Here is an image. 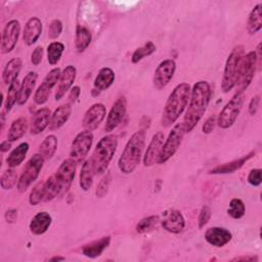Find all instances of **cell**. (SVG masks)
Here are the masks:
<instances>
[{
  "mask_svg": "<svg viewBox=\"0 0 262 262\" xmlns=\"http://www.w3.org/2000/svg\"><path fill=\"white\" fill-rule=\"evenodd\" d=\"M255 156V150L250 151L249 154L243 156L242 158H238L236 160H233L231 162L228 163H224L221 165H217L216 167L212 168L211 170H209V174H229V173H234L235 171L239 170L245 164L246 162H248L250 159H252Z\"/></svg>",
  "mask_w": 262,
  "mask_h": 262,
  "instance_id": "cell-24",
  "label": "cell"
},
{
  "mask_svg": "<svg viewBox=\"0 0 262 262\" xmlns=\"http://www.w3.org/2000/svg\"><path fill=\"white\" fill-rule=\"evenodd\" d=\"M261 172L262 170L260 168H255L252 169L249 174H248V182L252 186H259L262 183V178H261Z\"/></svg>",
  "mask_w": 262,
  "mask_h": 262,
  "instance_id": "cell-46",
  "label": "cell"
},
{
  "mask_svg": "<svg viewBox=\"0 0 262 262\" xmlns=\"http://www.w3.org/2000/svg\"><path fill=\"white\" fill-rule=\"evenodd\" d=\"M23 61L19 57H13L7 61L2 72V80L5 85H10L14 80L17 79L21 70Z\"/></svg>",
  "mask_w": 262,
  "mask_h": 262,
  "instance_id": "cell-30",
  "label": "cell"
},
{
  "mask_svg": "<svg viewBox=\"0 0 262 262\" xmlns=\"http://www.w3.org/2000/svg\"><path fill=\"white\" fill-rule=\"evenodd\" d=\"M211 216H212V211H211L210 207L203 206L201 208L199 216H198V227L200 229L204 228L208 224V222L210 221Z\"/></svg>",
  "mask_w": 262,
  "mask_h": 262,
  "instance_id": "cell-44",
  "label": "cell"
},
{
  "mask_svg": "<svg viewBox=\"0 0 262 262\" xmlns=\"http://www.w3.org/2000/svg\"><path fill=\"white\" fill-rule=\"evenodd\" d=\"M0 119H1V131H2L4 129V126H5V114H4V112L1 113Z\"/></svg>",
  "mask_w": 262,
  "mask_h": 262,
  "instance_id": "cell-55",
  "label": "cell"
},
{
  "mask_svg": "<svg viewBox=\"0 0 262 262\" xmlns=\"http://www.w3.org/2000/svg\"><path fill=\"white\" fill-rule=\"evenodd\" d=\"M45 159L40 152L33 155L27 162L23 172L18 178L16 188L19 192H25L39 177L43 168Z\"/></svg>",
  "mask_w": 262,
  "mask_h": 262,
  "instance_id": "cell-8",
  "label": "cell"
},
{
  "mask_svg": "<svg viewBox=\"0 0 262 262\" xmlns=\"http://www.w3.org/2000/svg\"><path fill=\"white\" fill-rule=\"evenodd\" d=\"M80 93H81V88L80 86H74L72 87V89L69 91V95H68V102L70 104H73L77 101V99L79 98L80 96Z\"/></svg>",
  "mask_w": 262,
  "mask_h": 262,
  "instance_id": "cell-50",
  "label": "cell"
},
{
  "mask_svg": "<svg viewBox=\"0 0 262 262\" xmlns=\"http://www.w3.org/2000/svg\"><path fill=\"white\" fill-rule=\"evenodd\" d=\"M246 99L245 92L237 91L223 106L217 117V125L221 129L230 128L236 121Z\"/></svg>",
  "mask_w": 262,
  "mask_h": 262,
  "instance_id": "cell-6",
  "label": "cell"
},
{
  "mask_svg": "<svg viewBox=\"0 0 262 262\" xmlns=\"http://www.w3.org/2000/svg\"><path fill=\"white\" fill-rule=\"evenodd\" d=\"M42 29H43L42 21L39 17L37 16L30 17L27 20L23 31L24 43L28 46H32L33 44H35L39 40L42 34Z\"/></svg>",
  "mask_w": 262,
  "mask_h": 262,
  "instance_id": "cell-21",
  "label": "cell"
},
{
  "mask_svg": "<svg viewBox=\"0 0 262 262\" xmlns=\"http://www.w3.org/2000/svg\"><path fill=\"white\" fill-rule=\"evenodd\" d=\"M28 119L26 117H19L14 120L7 132V139L11 142L20 139L28 130Z\"/></svg>",
  "mask_w": 262,
  "mask_h": 262,
  "instance_id": "cell-33",
  "label": "cell"
},
{
  "mask_svg": "<svg viewBox=\"0 0 262 262\" xmlns=\"http://www.w3.org/2000/svg\"><path fill=\"white\" fill-rule=\"evenodd\" d=\"M106 116L105 105L101 102L93 103L84 114L82 123L85 130L93 131L98 128V126L103 122Z\"/></svg>",
  "mask_w": 262,
  "mask_h": 262,
  "instance_id": "cell-16",
  "label": "cell"
},
{
  "mask_svg": "<svg viewBox=\"0 0 262 262\" xmlns=\"http://www.w3.org/2000/svg\"><path fill=\"white\" fill-rule=\"evenodd\" d=\"M95 170L92 163L91 158L85 160L82 164L80 175H79V185L82 190L88 191L92 184H93V178L95 176Z\"/></svg>",
  "mask_w": 262,
  "mask_h": 262,
  "instance_id": "cell-29",
  "label": "cell"
},
{
  "mask_svg": "<svg viewBox=\"0 0 262 262\" xmlns=\"http://www.w3.org/2000/svg\"><path fill=\"white\" fill-rule=\"evenodd\" d=\"M111 181H112V175L110 172H107L102 178L101 180L98 182L96 189H95V195L96 198H103L107 194L108 192V188L111 185Z\"/></svg>",
  "mask_w": 262,
  "mask_h": 262,
  "instance_id": "cell-43",
  "label": "cell"
},
{
  "mask_svg": "<svg viewBox=\"0 0 262 262\" xmlns=\"http://www.w3.org/2000/svg\"><path fill=\"white\" fill-rule=\"evenodd\" d=\"M72 114V104L69 102L57 106L53 113L51 114L50 122H49V130L54 131L61 128L70 119Z\"/></svg>",
  "mask_w": 262,
  "mask_h": 262,
  "instance_id": "cell-26",
  "label": "cell"
},
{
  "mask_svg": "<svg viewBox=\"0 0 262 262\" xmlns=\"http://www.w3.org/2000/svg\"><path fill=\"white\" fill-rule=\"evenodd\" d=\"M262 28V3L256 4L249 13L247 20V31L250 35H255Z\"/></svg>",
  "mask_w": 262,
  "mask_h": 262,
  "instance_id": "cell-31",
  "label": "cell"
},
{
  "mask_svg": "<svg viewBox=\"0 0 262 262\" xmlns=\"http://www.w3.org/2000/svg\"><path fill=\"white\" fill-rule=\"evenodd\" d=\"M246 213V207L241 199L234 198L229 203V208L227 209V214L233 219H241Z\"/></svg>",
  "mask_w": 262,
  "mask_h": 262,
  "instance_id": "cell-41",
  "label": "cell"
},
{
  "mask_svg": "<svg viewBox=\"0 0 262 262\" xmlns=\"http://www.w3.org/2000/svg\"><path fill=\"white\" fill-rule=\"evenodd\" d=\"M64 51V44L59 41H53L47 46V61L50 66H55L60 60Z\"/></svg>",
  "mask_w": 262,
  "mask_h": 262,
  "instance_id": "cell-38",
  "label": "cell"
},
{
  "mask_svg": "<svg viewBox=\"0 0 262 262\" xmlns=\"http://www.w3.org/2000/svg\"><path fill=\"white\" fill-rule=\"evenodd\" d=\"M260 101H261L260 94H257L251 98V100L249 102V106H248V112L251 116L256 115V113L258 112V108L260 106Z\"/></svg>",
  "mask_w": 262,
  "mask_h": 262,
  "instance_id": "cell-49",
  "label": "cell"
},
{
  "mask_svg": "<svg viewBox=\"0 0 262 262\" xmlns=\"http://www.w3.org/2000/svg\"><path fill=\"white\" fill-rule=\"evenodd\" d=\"M217 125V117L212 115L206 119V121L202 125V132L205 134H210L213 132L215 126Z\"/></svg>",
  "mask_w": 262,
  "mask_h": 262,
  "instance_id": "cell-47",
  "label": "cell"
},
{
  "mask_svg": "<svg viewBox=\"0 0 262 262\" xmlns=\"http://www.w3.org/2000/svg\"><path fill=\"white\" fill-rule=\"evenodd\" d=\"M190 85L182 82L174 87L169 94L162 113L161 124L168 128L172 126L185 111L190 96Z\"/></svg>",
  "mask_w": 262,
  "mask_h": 262,
  "instance_id": "cell-2",
  "label": "cell"
},
{
  "mask_svg": "<svg viewBox=\"0 0 262 262\" xmlns=\"http://www.w3.org/2000/svg\"><path fill=\"white\" fill-rule=\"evenodd\" d=\"M185 133L186 132L182 123H177L172 127L163 143L157 164H165L177 152Z\"/></svg>",
  "mask_w": 262,
  "mask_h": 262,
  "instance_id": "cell-7",
  "label": "cell"
},
{
  "mask_svg": "<svg viewBox=\"0 0 262 262\" xmlns=\"http://www.w3.org/2000/svg\"><path fill=\"white\" fill-rule=\"evenodd\" d=\"M176 71V62L172 58L162 60L155 70L152 84L157 90L164 89L172 80Z\"/></svg>",
  "mask_w": 262,
  "mask_h": 262,
  "instance_id": "cell-13",
  "label": "cell"
},
{
  "mask_svg": "<svg viewBox=\"0 0 262 262\" xmlns=\"http://www.w3.org/2000/svg\"><path fill=\"white\" fill-rule=\"evenodd\" d=\"M257 68L258 66H257L256 53L255 51H249L247 54L244 55V58L242 61L239 75L236 83L238 91L245 92V90L248 89V87L253 81Z\"/></svg>",
  "mask_w": 262,
  "mask_h": 262,
  "instance_id": "cell-11",
  "label": "cell"
},
{
  "mask_svg": "<svg viewBox=\"0 0 262 262\" xmlns=\"http://www.w3.org/2000/svg\"><path fill=\"white\" fill-rule=\"evenodd\" d=\"M52 222V218L48 212L42 211L38 212L32 219L29 224L30 231L35 235H41L45 233Z\"/></svg>",
  "mask_w": 262,
  "mask_h": 262,
  "instance_id": "cell-28",
  "label": "cell"
},
{
  "mask_svg": "<svg viewBox=\"0 0 262 262\" xmlns=\"http://www.w3.org/2000/svg\"><path fill=\"white\" fill-rule=\"evenodd\" d=\"M60 74H61V70L58 67L53 68L46 74L42 83L39 85V87L37 88V90L34 93L33 98H34V101L36 104L42 105L47 102L51 90L57 84V82L59 80Z\"/></svg>",
  "mask_w": 262,
  "mask_h": 262,
  "instance_id": "cell-12",
  "label": "cell"
},
{
  "mask_svg": "<svg viewBox=\"0 0 262 262\" xmlns=\"http://www.w3.org/2000/svg\"><path fill=\"white\" fill-rule=\"evenodd\" d=\"M212 96L211 86L207 81H198L190 90L188 107L183 118L185 132L188 133L194 129L203 116L205 115Z\"/></svg>",
  "mask_w": 262,
  "mask_h": 262,
  "instance_id": "cell-1",
  "label": "cell"
},
{
  "mask_svg": "<svg viewBox=\"0 0 262 262\" xmlns=\"http://www.w3.org/2000/svg\"><path fill=\"white\" fill-rule=\"evenodd\" d=\"M92 40V35L90 31L83 27L78 25L76 28V34H75V47L78 52L85 51L88 46L90 45Z\"/></svg>",
  "mask_w": 262,
  "mask_h": 262,
  "instance_id": "cell-34",
  "label": "cell"
},
{
  "mask_svg": "<svg viewBox=\"0 0 262 262\" xmlns=\"http://www.w3.org/2000/svg\"><path fill=\"white\" fill-rule=\"evenodd\" d=\"M76 77H77V69L72 64L67 66L61 71V74L58 80L57 89L54 95L55 100H60L72 89L73 84L76 80Z\"/></svg>",
  "mask_w": 262,
  "mask_h": 262,
  "instance_id": "cell-19",
  "label": "cell"
},
{
  "mask_svg": "<svg viewBox=\"0 0 262 262\" xmlns=\"http://www.w3.org/2000/svg\"><path fill=\"white\" fill-rule=\"evenodd\" d=\"M244 55L245 48L243 45L234 46L228 54L225 61L221 81V88L224 93L229 92L236 86Z\"/></svg>",
  "mask_w": 262,
  "mask_h": 262,
  "instance_id": "cell-5",
  "label": "cell"
},
{
  "mask_svg": "<svg viewBox=\"0 0 262 262\" xmlns=\"http://www.w3.org/2000/svg\"><path fill=\"white\" fill-rule=\"evenodd\" d=\"M11 147V141H9L8 139L6 140H3L1 143H0V150L1 152H6L10 149Z\"/></svg>",
  "mask_w": 262,
  "mask_h": 262,
  "instance_id": "cell-53",
  "label": "cell"
},
{
  "mask_svg": "<svg viewBox=\"0 0 262 262\" xmlns=\"http://www.w3.org/2000/svg\"><path fill=\"white\" fill-rule=\"evenodd\" d=\"M66 258L64 257H62V256H53V257H51L50 259H49V261H51V262H56V261H62V260H64Z\"/></svg>",
  "mask_w": 262,
  "mask_h": 262,
  "instance_id": "cell-54",
  "label": "cell"
},
{
  "mask_svg": "<svg viewBox=\"0 0 262 262\" xmlns=\"http://www.w3.org/2000/svg\"><path fill=\"white\" fill-rule=\"evenodd\" d=\"M77 164L75 160L68 158L60 163L59 167L52 175L58 190V196L63 195L70 189L76 175Z\"/></svg>",
  "mask_w": 262,
  "mask_h": 262,
  "instance_id": "cell-9",
  "label": "cell"
},
{
  "mask_svg": "<svg viewBox=\"0 0 262 262\" xmlns=\"http://www.w3.org/2000/svg\"><path fill=\"white\" fill-rule=\"evenodd\" d=\"M43 54H44V49L42 46H37L32 54H31V62L33 66H39L43 59Z\"/></svg>",
  "mask_w": 262,
  "mask_h": 262,
  "instance_id": "cell-48",
  "label": "cell"
},
{
  "mask_svg": "<svg viewBox=\"0 0 262 262\" xmlns=\"http://www.w3.org/2000/svg\"><path fill=\"white\" fill-rule=\"evenodd\" d=\"M17 181H18V178H17L16 172L13 170V168H8L1 175L0 185L2 189L9 190L13 188L15 184H17Z\"/></svg>",
  "mask_w": 262,
  "mask_h": 262,
  "instance_id": "cell-40",
  "label": "cell"
},
{
  "mask_svg": "<svg viewBox=\"0 0 262 262\" xmlns=\"http://www.w3.org/2000/svg\"><path fill=\"white\" fill-rule=\"evenodd\" d=\"M146 133L143 129L134 132L126 142L118 160V168L123 174H131L135 171L143 158Z\"/></svg>",
  "mask_w": 262,
  "mask_h": 262,
  "instance_id": "cell-3",
  "label": "cell"
},
{
  "mask_svg": "<svg viewBox=\"0 0 262 262\" xmlns=\"http://www.w3.org/2000/svg\"><path fill=\"white\" fill-rule=\"evenodd\" d=\"M164 141H165V135L163 132L160 131L152 135L145 149V152L143 154L142 163L144 167H150L157 163Z\"/></svg>",
  "mask_w": 262,
  "mask_h": 262,
  "instance_id": "cell-18",
  "label": "cell"
},
{
  "mask_svg": "<svg viewBox=\"0 0 262 262\" xmlns=\"http://www.w3.org/2000/svg\"><path fill=\"white\" fill-rule=\"evenodd\" d=\"M17 210L16 209H8L5 214H4V218L6 220V222L8 223H14L17 220Z\"/></svg>",
  "mask_w": 262,
  "mask_h": 262,
  "instance_id": "cell-51",
  "label": "cell"
},
{
  "mask_svg": "<svg viewBox=\"0 0 262 262\" xmlns=\"http://www.w3.org/2000/svg\"><path fill=\"white\" fill-rule=\"evenodd\" d=\"M115 82V73L111 68L104 67L101 68L93 82V88H92V95L97 96L101 92L108 89L113 83Z\"/></svg>",
  "mask_w": 262,
  "mask_h": 262,
  "instance_id": "cell-22",
  "label": "cell"
},
{
  "mask_svg": "<svg viewBox=\"0 0 262 262\" xmlns=\"http://www.w3.org/2000/svg\"><path fill=\"white\" fill-rule=\"evenodd\" d=\"M164 218L161 220L162 227L170 233H180L185 227V219L182 213L176 209H170L164 214Z\"/></svg>",
  "mask_w": 262,
  "mask_h": 262,
  "instance_id": "cell-17",
  "label": "cell"
},
{
  "mask_svg": "<svg viewBox=\"0 0 262 262\" xmlns=\"http://www.w3.org/2000/svg\"><path fill=\"white\" fill-rule=\"evenodd\" d=\"M93 138L94 136L92 131L84 130L79 132L71 143L70 158L75 160L77 163L84 162L92 147Z\"/></svg>",
  "mask_w": 262,
  "mask_h": 262,
  "instance_id": "cell-10",
  "label": "cell"
},
{
  "mask_svg": "<svg viewBox=\"0 0 262 262\" xmlns=\"http://www.w3.org/2000/svg\"><path fill=\"white\" fill-rule=\"evenodd\" d=\"M118 147V137L114 134H107L99 139L91 156L95 174L101 175L108 168Z\"/></svg>",
  "mask_w": 262,
  "mask_h": 262,
  "instance_id": "cell-4",
  "label": "cell"
},
{
  "mask_svg": "<svg viewBox=\"0 0 262 262\" xmlns=\"http://www.w3.org/2000/svg\"><path fill=\"white\" fill-rule=\"evenodd\" d=\"M57 144V137L54 134H49L41 142L39 146V152L43 156L45 160H50L56 152Z\"/></svg>",
  "mask_w": 262,
  "mask_h": 262,
  "instance_id": "cell-35",
  "label": "cell"
},
{
  "mask_svg": "<svg viewBox=\"0 0 262 262\" xmlns=\"http://www.w3.org/2000/svg\"><path fill=\"white\" fill-rule=\"evenodd\" d=\"M127 113V101L125 97H119L112 105L104 124V132L110 133L114 131L123 121Z\"/></svg>",
  "mask_w": 262,
  "mask_h": 262,
  "instance_id": "cell-15",
  "label": "cell"
},
{
  "mask_svg": "<svg viewBox=\"0 0 262 262\" xmlns=\"http://www.w3.org/2000/svg\"><path fill=\"white\" fill-rule=\"evenodd\" d=\"M29 148H30V144L27 141L21 142L16 147H14L6 159L7 166L9 168H15L19 166L25 161L27 154L29 151Z\"/></svg>",
  "mask_w": 262,
  "mask_h": 262,
  "instance_id": "cell-32",
  "label": "cell"
},
{
  "mask_svg": "<svg viewBox=\"0 0 262 262\" xmlns=\"http://www.w3.org/2000/svg\"><path fill=\"white\" fill-rule=\"evenodd\" d=\"M160 222H161V219L158 215L146 216L137 222L135 226V231L139 234L150 232L158 226Z\"/></svg>",
  "mask_w": 262,
  "mask_h": 262,
  "instance_id": "cell-37",
  "label": "cell"
},
{
  "mask_svg": "<svg viewBox=\"0 0 262 262\" xmlns=\"http://www.w3.org/2000/svg\"><path fill=\"white\" fill-rule=\"evenodd\" d=\"M19 86H20V83L18 82V79L14 80L8 86L6 98L4 100V112L5 113H9L12 110V107L15 105V103H17Z\"/></svg>",
  "mask_w": 262,
  "mask_h": 262,
  "instance_id": "cell-36",
  "label": "cell"
},
{
  "mask_svg": "<svg viewBox=\"0 0 262 262\" xmlns=\"http://www.w3.org/2000/svg\"><path fill=\"white\" fill-rule=\"evenodd\" d=\"M44 201V182L36 184L29 194V203L32 206H37Z\"/></svg>",
  "mask_w": 262,
  "mask_h": 262,
  "instance_id": "cell-42",
  "label": "cell"
},
{
  "mask_svg": "<svg viewBox=\"0 0 262 262\" xmlns=\"http://www.w3.org/2000/svg\"><path fill=\"white\" fill-rule=\"evenodd\" d=\"M259 258L257 256H241V257H235L232 259V261H258Z\"/></svg>",
  "mask_w": 262,
  "mask_h": 262,
  "instance_id": "cell-52",
  "label": "cell"
},
{
  "mask_svg": "<svg viewBox=\"0 0 262 262\" xmlns=\"http://www.w3.org/2000/svg\"><path fill=\"white\" fill-rule=\"evenodd\" d=\"M157 50V46L152 41H147L144 43L141 47H138L134 50V52L131 55V61L132 63H137L143 58L151 55Z\"/></svg>",
  "mask_w": 262,
  "mask_h": 262,
  "instance_id": "cell-39",
  "label": "cell"
},
{
  "mask_svg": "<svg viewBox=\"0 0 262 262\" xmlns=\"http://www.w3.org/2000/svg\"><path fill=\"white\" fill-rule=\"evenodd\" d=\"M204 237L209 245L216 248H222L232 239V233L225 227L213 226L206 230Z\"/></svg>",
  "mask_w": 262,
  "mask_h": 262,
  "instance_id": "cell-20",
  "label": "cell"
},
{
  "mask_svg": "<svg viewBox=\"0 0 262 262\" xmlns=\"http://www.w3.org/2000/svg\"><path fill=\"white\" fill-rule=\"evenodd\" d=\"M62 23L60 19H53L48 27V37L50 39H56L62 32Z\"/></svg>",
  "mask_w": 262,
  "mask_h": 262,
  "instance_id": "cell-45",
  "label": "cell"
},
{
  "mask_svg": "<svg viewBox=\"0 0 262 262\" xmlns=\"http://www.w3.org/2000/svg\"><path fill=\"white\" fill-rule=\"evenodd\" d=\"M51 112L48 107H41L35 112L32 117L30 132L33 135H38L42 133L48 126L51 118Z\"/></svg>",
  "mask_w": 262,
  "mask_h": 262,
  "instance_id": "cell-23",
  "label": "cell"
},
{
  "mask_svg": "<svg viewBox=\"0 0 262 262\" xmlns=\"http://www.w3.org/2000/svg\"><path fill=\"white\" fill-rule=\"evenodd\" d=\"M38 75L36 72H29L23 79L20 86H19V92H18V99H17V104L18 105H24L27 103L29 98L31 97L36 83H37Z\"/></svg>",
  "mask_w": 262,
  "mask_h": 262,
  "instance_id": "cell-25",
  "label": "cell"
},
{
  "mask_svg": "<svg viewBox=\"0 0 262 262\" xmlns=\"http://www.w3.org/2000/svg\"><path fill=\"white\" fill-rule=\"evenodd\" d=\"M111 244V236L105 235L101 236L98 239L92 241L82 247V254L88 258L94 259L99 257L104 250L110 246Z\"/></svg>",
  "mask_w": 262,
  "mask_h": 262,
  "instance_id": "cell-27",
  "label": "cell"
},
{
  "mask_svg": "<svg viewBox=\"0 0 262 262\" xmlns=\"http://www.w3.org/2000/svg\"><path fill=\"white\" fill-rule=\"evenodd\" d=\"M20 34V24L17 19H10L4 27L1 38V53H10L19 38Z\"/></svg>",
  "mask_w": 262,
  "mask_h": 262,
  "instance_id": "cell-14",
  "label": "cell"
}]
</instances>
